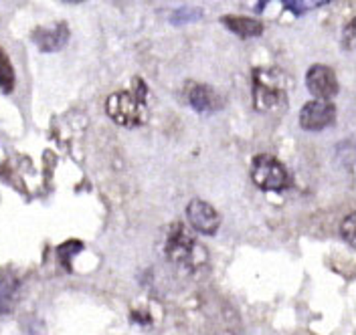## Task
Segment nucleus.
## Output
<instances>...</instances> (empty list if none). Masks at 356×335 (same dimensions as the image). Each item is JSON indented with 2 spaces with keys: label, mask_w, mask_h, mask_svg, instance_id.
<instances>
[{
  "label": "nucleus",
  "mask_w": 356,
  "mask_h": 335,
  "mask_svg": "<svg viewBox=\"0 0 356 335\" xmlns=\"http://www.w3.org/2000/svg\"><path fill=\"white\" fill-rule=\"evenodd\" d=\"M306 87L316 99L330 101L338 93V79L332 67L326 65H312L306 73Z\"/></svg>",
  "instance_id": "nucleus-6"
},
{
  "label": "nucleus",
  "mask_w": 356,
  "mask_h": 335,
  "mask_svg": "<svg viewBox=\"0 0 356 335\" xmlns=\"http://www.w3.org/2000/svg\"><path fill=\"white\" fill-rule=\"evenodd\" d=\"M19 279L10 270H0V315L13 311L19 299Z\"/></svg>",
  "instance_id": "nucleus-10"
},
{
  "label": "nucleus",
  "mask_w": 356,
  "mask_h": 335,
  "mask_svg": "<svg viewBox=\"0 0 356 335\" xmlns=\"http://www.w3.org/2000/svg\"><path fill=\"white\" fill-rule=\"evenodd\" d=\"M186 218L200 234H215L221 226V214L209 202L195 198L186 206Z\"/></svg>",
  "instance_id": "nucleus-7"
},
{
  "label": "nucleus",
  "mask_w": 356,
  "mask_h": 335,
  "mask_svg": "<svg viewBox=\"0 0 356 335\" xmlns=\"http://www.w3.org/2000/svg\"><path fill=\"white\" fill-rule=\"evenodd\" d=\"M221 23L241 39H253V37H259L264 33V24L255 21V19H247V17L229 15V17H222Z\"/></svg>",
  "instance_id": "nucleus-11"
},
{
  "label": "nucleus",
  "mask_w": 356,
  "mask_h": 335,
  "mask_svg": "<svg viewBox=\"0 0 356 335\" xmlns=\"http://www.w3.org/2000/svg\"><path fill=\"white\" fill-rule=\"evenodd\" d=\"M17 77H15V69L8 59V55L4 53V49H0V91L2 93H10L15 89Z\"/></svg>",
  "instance_id": "nucleus-12"
},
{
  "label": "nucleus",
  "mask_w": 356,
  "mask_h": 335,
  "mask_svg": "<svg viewBox=\"0 0 356 335\" xmlns=\"http://www.w3.org/2000/svg\"><path fill=\"white\" fill-rule=\"evenodd\" d=\"M253 101L259 112H271L286 105L284 75L275 69L253 71Z\"/></svg>",
  "instance_id": "nucleus-2"
},
{
  "label": "nucleus",
  "mask_w": 356,
  "mask_h": 335,
  "mask_svg": "<svg viewBox=\"0 0 356 335\" xmlns=\"http://www.w3.org/2000/svg\"><path fill=\"white\" fill-rule=\"evenodd\" d=\"M344 45L348 51H355V21L344 28Z\"/></svg>",
  "instance_id": "nucleus-17"
},
{
  "label": "nucleus",
  "mask_w": 356,
  "mask_h": 335,
  "mask_svg": "<svg viewBox=\"0 0 356 335\" xmlns=\"http://www.w3.org/2000/svg\"><path fill=\"white\" fill-rule=\"evenodd\" d=\"M199 17H200L199 8L184 6V8H178V10H175V15H172V23L175 24L191 23V21H197Z\"/></svg>",
  "instance_id": "nucleus-15"
},
{
  "label": "nucleus",
  "mask_w": 356,
  "mask_h": 335,
  "mask_svg": "<svg viewBox=\"0 0 356 335\" xmlns=\"http://www.w3.org/2000/svg\"><path fill=\"white\" fill-rule=\"evenodd\" d=\"M251 178L257 188L277 192L289 186V176L286 166L277 157L269 154H259L251 162Z\"/></svg>",
  "instance_id": "nucleus-4"
},
{
  "label": "nucleus",
  "mask_w": 356,
  "mask_h": 335,
  "mask_svg": "<svg viewBox=\"0 0 356 335\" xmlns=\"http://www.w3.org/2000/svg\"><path fill=\"white\" fill-rule=\"evenodd\" d=\"M186 99L191 108L199 113H213L222 108V97L204 83H191L186 89Z\"/></svg>",
  "instance_id": "nucleus-8"
},
{
  "label": "nucleus",
  "mask_w": 356,
  "mask_h": 335,
  "mask_svg": "<svg viewBox=\"0 0 356 335\" xmlns=\"http://www.w3.org/2000/svg\"><path fill=\"white\" fill-rule=\"evenodd\" d=\"M340 234L342 239L348 243V246H356V214L350 212L344 221H342V226H340Z\"/></svg>",
  "instance_id": "nucleus-14"
},
{
  "label": "nucleus",
  "mask_w": 356,
  "mask_h": 335,
  "mask_svg": "<svg viewBox=\"0 0 356 335\" xmlns=\"http://www.w3.org/2000/svg\"><path fill=\"white\" fill-rule=\"evenodd\" d=\"M33 41L43 53H57L69 41V26L65 23H57L55 26H41L33 33Z\"/></svg>",
  "instance_id": "nucleus-9"
},
{
  "label": "nucleus",
  "mask_w": 356,
  "mask_h": 335,
  "mask_svg": "<svg viewBox=\"0 0 356 335\" xmlns=\"http://www.w3.org/2000/svg\"><path fill=\"white\" fill-rule=\"evenodd\" d=\"M166 257L178 265V267L193 270L199 265V252L202 255L204 250L200 248V245L195 241V237L188 232V228L182 223L170 224L168 232H166Z\"/></svg>",
  "instance_id": "nucleus-3"
},
{
  "label": "nucleus",
  "mask_w": 356,
  "mask_h": 335,
  "mask_svg": "<svg viewBox=\"0 0 356 335\" xmlns=\"http://www.w3.org/2000/svg\"><path fill=\"white\" fill-rule=\"evenodd\" d=\"M334 119H336V108L332 101L314 99L308 101L300 112V126L306 132H322L332 126Z\"/></svg>",
  "instance_id": "nucleus-5"
},
{
  "label": "nucleus",
  "mask_w": 356,
  "mask_h": 335,
  "mask_svg": "<svg viewBox=\"0 0 356 335\" xmlns=\"http://www.w3.org/2000/svg\"><path fill=\"white\" fill-rule=\"evenodd\" d=\"M146 85L140 77L134 79L132 91H120L108 97L106 112L118 126L124 128H136L144 121L146 112Z\"/></svg>",
  "instance_id": "nucleus-1"
},
{
  "label": "nucleus",
  "mask_w": 356,
  "mask_h": 335,
  "mask_svg": "<svg viewBox=\"0 0 356 335\" xmlns=\"http://www.w3.org/2000/svg\"><path fill=\"white\" fill-rule=\"evenodd\" d=\"M83 250V243L81 241H69V243H63V245L59 246V250H57V257H59V261H61V265L67 268H71V259L77 255V252H81Z\"/></svg>",
  "instance_id": "nucleus-13"
},
{
  "label": "nucleus",
  "mask_w": 356,
  "mask_h": 335,
  "mask_svg": "<svg viewBox=\"0 0 356 335\" xmlns=\"http://www.w3.org/2000/svg\"><path fill=\"white\" fill-rule=\"evenodd\" d=\"M284 4H286V8H288V10H291L293 15H304L306 10H310L312 6L326 4V2H291V0H286Z\"/></svg>",
  "instance_id": "nucleus-16"
}]
</instances>
